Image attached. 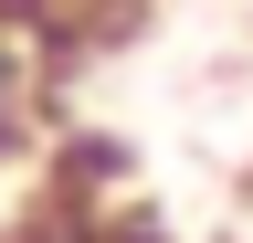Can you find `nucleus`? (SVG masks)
Masks as SVG:
<instances>
[{"label": "nucleus", "instance_id": "nucleus-1", "mask_svg": "<svg viewBox=\"0 0 253 243\" xmlns=\"http://www.w3.org/2000/svg\"><path fill=\"white\" fill-rule=\"evenodd\" d=\"M32 138H42V53L21 11H0V169L32 159Z\"/></svg>", "mask_w": 253, "mask_h": 243}, {"label": "nucleus", "instance_id": "nucleus-2", "mask_svg": "<svg viewBox=\"0 0 253 243\" xmlns=\"http://www.w3.org/2000/svg\"><path fill=\"white\" fill-rule=\"evenodd\" d=\"M0 243H158L148 222H126V211H106V201H53L42 222H21V233H0Z\"/></svg>", "mask_w": 253, "mask_h": 243}]
</instances>
